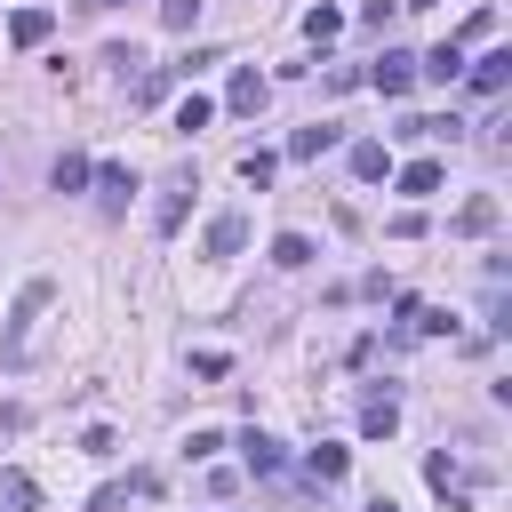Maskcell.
<instances>
[{
	"label": "cell",
	"mask_w": 512,
	"mask_h": 512,
	"mask_svg": "<svg viewBox=\"0 0 512 512\" xmlns=\"http://www.w3.org/2000/svg\"><path fill=\"white\" fill-rule=\"evenodd\" d=\"M264 96H272V80H264L256 64H240V72H232V88H224V104H232V112H256Z\"/></svg>",
	"instance_id": "cell-6"
},
{
	"label": "cell",
	"mask_w": 512,
	"mask_h": 512,
	"mask_svg": "<svg viewBox=\"0 0 512 512\" xmlns=\"http://www.w3.org/2000/svg\"><path fill=\"white\" fill-rule=\"evenodd\" d=\"M128 496H152V472H136V480H112V488H96V496H88V512H120Z\"/></svg>",
	"instance_id": "cell-15"
},
{
	"label": "cell",
	"mask_w": 512,
	"mask_h": 512,
	"mask_svg": "<svg viewBox=\"0 0 512 512\" xmlns=\"http://www.w3.org/2000/svg\"><path fill=\"white\" fill-rule=\"evenodd\" d=\"M328 144H336V128H320V120H312V128H296V136H288V160H320Z\"/></svg>",
	"instance_id": "cell-18"
},
{
	"label": "cell",
	"mask_w": 512,
	"mask_h": 512,
	"mask_svg": "<svg viewBox=\"0 0 512 512\" xmlns=\"http://www.w3.org/2000/svg\"><path fill=\"white\" fill-rule=\"evenodd\" d=\"M496 216H504V200H496V192H472V200L456 208V240H480V232H496Z\"/></svg>",
	"instance_id": "cell-3"
},
{
	"label": "cell",
	"mask_w": 512,
	"mask_h": 512,
	"mask_svg": "<svg viewBox=\"0 0 512 512\" xmlns=\"http://www.w3.org/2000/svg\"><path fill=\"white\" fill-rule=\"evenodd\" d=\"M440 176H448L440 160H408V168H400V192H408V200H432V192H440Z\"/></svg>",
	"instance_id": "cell-12"
},
{
	"label": "cell",
	"mask_w": 512,
	"mask_h": 512,
	"mask_svg": "<svg viewBox=\"0 0 512 512\" xmlns=\"http://www.w3.org/2000/svg\"><path fill=\"white\" fill-rule=\"evenodd\" d=\"M88 168H96L88 152H56V192H80V184H88Z\"/></svg>",
	"instance_id": "cell-21"
},
{
	"label": "cell",
	"mask_w": 512,
	"mask_h": 512,
	"mask_svg": "<svg viewBox=\"0 0 512 512\" xmlns=\"http://www.w3.org/2000/svg\"><path fill=\"white\" fill-rule=\"evenodd\" d=\"M88 184H96V200H104V208H128V192H136V176H128L120 160H104V168H88Z\"/></svg>",
	"instance_id": "cell-7"
},
{
	"label": "cell",
	"mask_w": 512,
	"mask_h": 512,
	"mask_svg": "<svg viewBox=\"0 0 512 512\" xmlns=\"http://www.w3.org/2000/svg\"><path fill=\"white\" fill-rule=\"evenodd\" d=\"M240 456H248V472H280V464H288V456H280V440H272V432H256V424L240 432Z\"/></svg>",
	"instance_id": "cell-10"
},
{
	"label": "cell",
	"mask_w": 512,
	"mask_h": 512,
	"mask_svg": "<svg viewBox=\"0 0 512 512\" xmlns=\"http://www.w3.org/2000/svg\"><path fill=\"white\" fill-rule=\"evenodd\" d=\"M352 176H360V184H376V176H392V152H384L376 136H368V144H352Z\"/></svg>",
	"instance_id": "cell-17"
},
{
	"label": "cell",
	"mask_w": 512,
	"mask_h": 512,
	"mask_svg": "<svg viewBox=\"0 0 512 512\" xmlns=\"http://www.w3.org/2000/svg\"><path fill=\"white\" fill-rule=\"evenodd\" d=\"M160 24H168V32H192V24H200V0H160Z\"/></svg>",
	"instance_id": "cell-25"
},
{
	"label": "cell",
	"mask_w": 512,
	"mask_h": 512,
	"mask_svg": "<svg viewBox=\"0 0 512 512\" xmlns=\"http://www.w3.org/2000/svg\"><path fill=\"white\" fill-rule=\"evenodd\" d=\"M96 8H120V0H96Z\"/></svg>",
	"instance_id": "cell-28"
},
{
	"label": "cell",
	"mask_w": 512,
	"mask_h": 512,
	"mask_svg": "<svg viewBox=\"0 0 512 512\" xmlns=\"http://www.w3.org/2000/svg\"><path fill=\"white\" fill-rule=\"evenodd\" d=\"M400 8H432V0H400Z\"/></svg>",
	"instance_id": "cell-27"
},
{
	"label": "cell",
	"mask_w": 512,
	"mask_h": 512,
	"mask_svg": "<svg viewBox=\"0 0 512 512\" xmlns=\"http://www.w3.org/2000/svg\"><path fill=\"white\" fill-rule=\"evenodd\" d=\"M272 264H280V272H304V264H312V240H304V232H280V240H272Z\"/></svg>",
	"instance_id": "cell-19"
},
{
	"label": "cell",
	"mask_w": 512,
	"mask_h": 512,
	"mask_svg": "<svg viewBox=\"0 0 512 512\" xmlns=\"http://www.w3.org/2000/svg\"><path fill=\"white\" fill-rule=\"evenodd\" d=\"M416 72H424V80H440V88H448V80H464V40H440Z\"/></svg>",
	"instance_id": "cell-9"
},
{
	"label": "cell",
	"mask_w": 512,
	"mask_h": 512,
	"mask_svg": "<svg viewBox=\"0 0 512 512\" xmlns=\"http://www.w3.org/2000/svg\"><path fill=\"white\" fill-rule=\"evenodd\" d=\"M304 464H312V480H344V464H352V456H344L336 440H320V448H312Z\"/></svg>",
	"instance_id": "cell-22"
},
{
	"label": "cell",
	"mask_w": 512,
	"mask_h": 512,
	"mask_svg": "<svg viewBox=\"0 0 512 512\" xmlns=\"http://www.w3.org/2000/svg\"><path fill=\"white\" fill-rule=\"evenodd\" d=\"M424 480H432L448 504H464V496H472V480H464V464H456L448 448H432V456H424Z\"/></svg>",
	"instance_id": "cell-4"
},
{
	"label": "cell",
	"mask_w": 512,
	"mask_h": 512,
	"mask_svg": "<svg viewBox=\"0 0 512 512\" xmlns=\"http://www.w3.org/2000/svg\"><path fill=\"white\" fill-rule=\"evenodd\" d=\"M48 32H56V16H48V8H16V16H8V48H40Z\"/></svg>",
	"instance_id": "cell-5"
},
{
	"label": "cell",
	"mask_w": 512,
	"mask_h": 512,
	"mask_svg": "<svg viewBox=\"0 0 512 512\" xmlns=\"http://www.w3.org/2000/svg\"><path fill=\"white\" fill-rule=\"evenodd\" d=\"M48 304H56V280H48V272H32V280L16 288V312H8V336H0V360H8V368H24V360H32V328H40V312H48Z\"/></svg>",
	"instance_id": "cell-1"
},
{
	"label": "cell",
	"mask_w": 512,
	"mask_h": 512,
	"mask_svg": "<svg viewBox=\"0 0 512 512\" xmlns=\"http://www.w3.org/2000/svg\"><path fill=\"white\" fill-rule=\"evenodd\" d=\"M360 432H368V440H392V432H400V408H392V392H376V400L360 408Z\"/></svg>",
	"instance_id": "cell-14"
},
{
	"label": "cell",
	"mask_w": 512,
	"mask_h": 512,
	"mask_svg": "<svg viewBox=\"0 0 512 512\" xmlns=\"http://www.w3.org/2000/svg\"><path fill=\"white\" fill-rule=\"evenodd\" d=\"M240 248H248V216H240V208H224V216L208 224V256H240Z\"/></svg>",
	"instance_id": "cell-8"
},
{
	"label": "cell",
	"mask_w": 512,
	"mask_h": 512,
	"mask_svg": "<svg viewBox=\"0 0 512 512\" xmlns=\"http://www.w3.org/2000/svg\"><path fill=\"white\" fill-rule=\"evenodd\" d=\"M0 504L32 512V504H40V480H32V472H0Z\"/></svg>",
	"instance_id": "cell-20"
},
{
	"label": "cell",
	"mask_w": 512,
	"mask_h": 512,
	"mask_svg": "<svg viewBox=\"0 0 512 512\" xmlns=\"http://www.w3.org/2000/svg\"><path fill=\"white\" fill-rule=\"evenodd\" d=\"M208 120H216V104H208V96H184V104H176V128H184V136H200Z\"/></svg>",
	"instance_id": "cell-23"
},
{
	"label": "cell",
	"mask_w": 512,
	"mask_h": 512,
	"mask_svg": "<svg viewBox=\"0 0 512 512\" xmlns=\"http://www.w3.org/2000/svg\"><path fill=\"white\" fill-rule=\"evenodd\" d=\"M272 176H280V160H272V152H240V184H256V192H264Z\"/></svg>",
	"instance_id": "cell-24"
},
{
	"label": "cell",
	"mask_w": 512,
	"mask_h": 512,
	"mask_svg": "<svg viewBox=\"0 0 512 512\" xmlns=\"http://www.w3.org/2000/svg\"><path fill=\"white\" fill-rule=\"evenodd\" d=\"M184 192H192V176H168V184H160V208H152V224H160V232H176V224H184Z\"/></svg>",
	"instance_id": "cell-13"
},
{
	"label": "cell",
	"mask_w": 512,
	"mask_h": 512,
	"mask_svg": "<svg viewBox=\"0 0 512 512\" xmlns=\"http://www.w3.org/2000/svg\"><path fill=\"white\" fill-rule=\"evenodd\" d=\"M504 80H512V48H488V56L472 64V88H480V96H496Z\"/></svg>",
	"instance_id": "cell-11"
},
{
	"label": "cell",
	"mask_w": 512,
	"mask_h": 512,
	"mask_svg": "<svg viewBox=\"0 0 512 512\" xmlns=\"http://www.w3.org/2000/svg\"><path fill=\"white\" fill-rule=\"evenodd\" d=\"M368 512H400V504H392V496H376V504H368Z\"/></svg>",
	"instance_id": "cell-26"
},
{
	"label": "cell",
	"mask_w": 512,
	"mask_h": 512,
	"mask_svg": "<svg viewBox=\"0 0 512 512\" xmlns=\"http://www.w3.org/2000/svg\"><path fill=\"white\" fill-rule=\"evenodd\" d=\"M336 32H344V8H328V0H320V8H304V40H312V48H328Z\"/></svg>",
	"instance_id": "cell-16"
},
{
	"label": "cell",
	"mask_w": 512,
	"mask_h": 512,
	"mask_svg": "<svg viewBox=\"0 0 512 512\" xmlns=\"http://www.w3.org/2000/svg\"><path fill=\"white\" fill-rule=\"evenodd\" d=\"M368 88H384V96H408V88H416V56H400V48H384V56L368 64Z\"/></svg>",
	"instance_id": "cell-2"
}]
</instances>
